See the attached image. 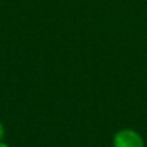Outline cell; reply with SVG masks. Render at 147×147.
<instances>
[{"label":"cell","mask_w":147,"mask_h":147,"mask_svg":"<svg viewBox=\"0 0 147 147\" xmlns=\"http://www.w3.org/2000/svg\"><path fill=\"white\" fill-rule=\"evenodd\" d=\"M114 147H145L142 137L132 129H122L113 137Z\"/></svg>","instance_id":"obj_1"},{"label":"cell","mask_w":147,"mask_h":147,"mask_svg":"<svg viewBox=\"0 0 147 147\" xmlns=\"http://www.w3.org/2000/svg\"><path fill=\"white\" fill-rule=\"evenodd\" d=\"M5 137V129H3V125L2 123L0 122V141L2 140V138Z\"/></svg>","instance_id":"obj_2"},{"label":"cell","mask_w":147,"mask_h":147,"mask_svg":"<svg viewBox=\"0 0 147 147\" xmlns=\"http://www.w3.org/2000/svg\"><path fill=\"white\" fill-rule=\"evenodd\" d=\"M0 147H9V146H8L7 144H5V142H1V141H0Z\"/></svg>","instance_id":"obj_3"}]
</instances>
